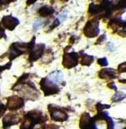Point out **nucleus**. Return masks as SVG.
I'll return each instance as SVG.
<instances>
[{
	"mask_svg": "<svg viewBox=\"0 0 126 129\" xmlns=\"http://www.w3.org/2000/svg\"><path fill=\"white\" fill-rule=\"evenodd\" d=\"M98 33V23L97 22H89L84 28V34L86 37H95Z\"/></svg>",
	"mask_w": 126,
	"mask_h": 129,
	"instance_id": "obj_1",
	"label": "nucleus"
},
{
	"mask_svg": "<svg viewBox=\"0 0 126 129\" xmlns=\"http://www.w3.org/2000/svg\"><path fill=\"white\" fill-rule=\"evenodd\" d=\"M41 85H42V90H44V92L46 93V95L54 94V93H56L58 91V89L55 88V86L51 82H49L48 79H42Z\"/></svg>",
	"mask_w": 126,
	"mask_h": 129,
	"instance_id": "obj_2",
	"label": "nucleus"
},
{
	"mask_svg": "<svg viewBox=\"0 0 126 129\" xmlns=\"http://www.w3.org/2000/svg\"><path fill=\"white\" fill-rule=\"evenodd\" d=\"M23 105V101L17 96H12V97H11V98L8 99L7 106H8V108L9 109L13 110V109L20 108Z\"/></svg>",
	"mask_w": 126,
	"mask_h": 129,
	"instance_id": "obj_3",
	"label": "nucleus"
},
{
	"mask_svg": "<svg viewBox=\"0 0 126 129\" xmlns=\"http://www.w3.org/2000/svg\"><path fill=\"white\" fill-rule=\"evenodd\" d=\"M77 64V60L74 57L73 55L66 54L63 56V65L66 68H72Z\"/></svg>",
	"mask_w": 126,
	"mask_h": 129,
	"instance_id": "obj_4",
	"label": "nucleus"
},
{
	"mask_svg": "<svg viewBox=\"0 0 126 129\" xmlns=\"http://www.w3.org/2000/svg\"><path fill=\"white\" fill-rule=\"evenodd\" d=\"M62 79H63V74L61 73V71H54V72L51 73L48 75L49 82H51L52 83H55V84L61 82Z\"/></svg>",
	"mask_w": 126,
	"mask_h": 129,
	"instance_id": "obj_5",
	"label": "nucleus"
},
{
	"mask_svg": "<svg viewBox=\"0 0 126 129\" xmlns=\"http://www.w3.org/2000/svg\"><path fill=\"white\" fill-rule=\"evenodd\" d=\"M3 23L7 29H13L18 23V20L15 19L12 17H5V18L3 19Z\"/></svg>",
	"mask_w": 126,
	"mask_h": 129,
	"instance_id": "obj_6",
	"label": "nucleus"
},
{
	"mask_svg": "<svg viewBox=\"0 0 126 129\" xmlns=\"http://www.w3.org/2000/svg\"><path fill=\"white\" fill-rule=\"evenodd\" d=\"M51 109H49L50 111ZM51 116H52L53 120H64L68 118L67 114L65 113H63L62 111L59 110V109H54V110H51Z\"/></svg>",
	"mask_w": 126,
	"mask_h": 129,
	"instance_id": "obj_7",
	"label": "nucleus"
},
{
	"mask_svg": "<svg viewBox=\"0 0 126 129\" xmlns=\"http://www.w3.org/2000/svg\"><path fill=\"white\" fill-rule=\"evenodd\" d=\"M99 76L101 78H105V79H111L116 77L115 71L113 69H102L99 73Z\"/></svg>",
	"mask_w": 126,
	"mask_h": 129,
	"instance_id": "obj_8",
	"label": "nucleus"
},
{
	"mask_svg": "<svg viewBox=\"0 0 126 129\" xmlns=\"http://www.w3.org/2000/svg\"><path fill=\"white\" fill-rule=\"evenodd\" d=\"M43 49H44V44H38L36 47H35V49L33 51L32 55H31V58L32 60H35L38 57H40L42 55Z\"/></svg>",
	"mask_w": 126,
	"mask_h": 129,
	"instance_id": "obj_9",
	"label": "nucleus"
},
{
	"mask_svg": "<svg viewBox=\"0 0 126 129\" xmlns=\"http://www.w3.org/2000/svg\"><path fill=\"white\" fill-rule=\"evenodd\" d=\"M19 119L17 118L16 115H12V114H9V115H6V117L4 120V125L6 124L8 122V126H11V125L16 124L17 121H18Z\"/></svg>",
	"mask_w": 126,
	"mask_h": 129,
	"instance_id": "obj_10",
	"label": "nucleus"
},
{
	"mask_svg": "<svg viewBox=\"0 0 126 129\" xmlns=\"http://www.w3.org/2000/svg\"><path fill=\"white\" fill-rule=\"evenodd\" d=\"M44 20L43 19H36L34 23H33V29L34 30H37V29H39L42 26V24L44 23Z\"/></svg>",
	"mask_w": 126,
	"mask_h": 129,
	"instance_id": "obj_11",
	"label": "nucleus"
},
{
	"mask_svg": "<svg viewBox=\"0 0 126 129\" xmlns=\"http://www.w3.org/2000/svg\"><path fill=\"white\" fill-rule=\"evenodd\" d=\"M53 11H54L53 9H51V8H49L48 6H45L40 10V14L42 16H46V15H49V14L53 13Z\"/></svg>",
	"mask_w": 126,
	"mask_h": 129,
	"instance_id": "obj_12",
	"label": "nucleus"
},
{
	"mask_svg": "<svg viewBox=\"0 0 126 129\" xmlns=\"http://www.w3.org/2000/svg\"><path fill=\"white\" fill-rule=\"evenodd\" d=\"M92 61H93V57L92 56L85 55V57L83 58V60H82L81 63L83 65H90L91 64V62H92Z\"/></svg>",
	"mask_w": 126,
	"mask_h": 129,
	"instance_id": "obj_13",
	"label": "nucleus"
},
{
	"mask_svg": "<svg viewBox=\"0 0 126 129\" xmlns=\"http://www.w3.org/2000/svg\"><path fill=\"white\" fill-rule=\"evenodd\" d=\"M67 17H68V11H61L58 16V21L59 22H64L67 19Z\"/></svg>",
	"mask_w": 126,
	"mask_h": 129,
	"instance_id": "obj_14",
	"label": "nucleus"
},
{
	"mask_svg": "<svg viewBox=\"0 0 126 129\" xmlns=\"http://www.w3.org/2000/svg\"><path fill=\"white\" fill-rule=\"evenodd\" d=\"M125 97V94L123 93H117L113 97V102H118Z\"/></svg>",
	"mask_w": 126,
	"mask_h": 129,
	"instance_id": "obj_15",
	"label": "nucleus"
},
{
	"mask_svg": "<svg viewBox=\"0 0 126 129\" xmlns=\"http://www.w3.org/2000/svg\"><path fill=\"white\" fill-rule=\"evenodd\" d=\"M98 62H99L101 65H103V66H105V65H107V61H106V58L101 59V60L98 61Z\"/></svg>",
	"mask_w": 126,
	"mask_h": 129,
	"instance_id": "obj_16",
	"label": "nucleus"
},
{
	"mask_svg": "<svg viewBox=\"0 0 126 129\" xmlns=\"http://www.w3.org/2000/svg\"><path fill=\"white\" fill-rule=\"evenodd\" d=\"M5 106H4L3 104L0 105V117H1L2 115H3V114L5 113Z\"/></svg>",
	"mask_w": 126,
	"mask_h": 129,
	"instance_id": "obj_17",
	"label": "nucleus"
},
{
	"mask_svg": "<svg viewBox=\"0 0 126 129\" xmlns=\"http://www.w3.org/2000/svg\"><path fill=\"white\" fill-rule=\"evenodd\" d=\"M125 63H123V64H121L119 66V68H118V70H119V72H124V69H125Z\"/></svg>",
	"mask_w": 126,
	"mask_h": 129,
	"instance_id": "obj_18",
	"label": "nucleus"
}]
</instances>
